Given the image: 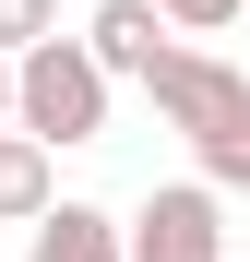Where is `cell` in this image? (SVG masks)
<instances>
[{
    "instance_id": "cell-8",
    "label": "cell",
    "mask_w": 250,
    "mask_h": 262,
    "mask_svg": "<svg viewBox=\"0 0 250 262\" xmlns=\"http://www.w3.org/2000/svg\"><path fill=\"white\" fill-rule=\"evenodd\" d=\"M250 12V0H155V24H179V36H226Z\"/></svg>"
},
{
    "instance_id": "cell-7",
    "label": "cell",
    "mask_w": 250,
    "mask_h": 262,
    "mask_svg": "<svg viewBox=\"0 0 250 262\" xmlns=\"http://www.w3.org/2000/svg\"><path fill=\"white\" fill-rule=\"evenodd\" d=\"M60 36V0H0V60H36Z\"/></svg>"
},
{
    "instance_id": "cell-5",
    "label": "cell",
    "mask_w": 250,
    "mask_h": 262,
    "mask_svg": "<svg viewBox=\"0 0 250 262\" xmlns=\"http://www.w3.org/2000/svg\"><path fill=\"white\" fill-rule=\"evenodd\" d=\"M48 214H60V155L0 131V227H48Z\"/></svg>"
},
{
    "instance_id": "cell-6",
    "label": "cell",
    "mask_w": 250,
    "mask_h": 262,
    "mask_svg": "<svg viewBox=\"0 0 250 262\" xmlns=\"http://www.w3.org/2000/svg\"><path fill=\"white\" fill-rule=\"evenodd\" d=\"M24 262H131V250H119V214H107V203H60Z\"/></svg>"
},
{
    "instance_id": "cell-2",
    "label": "cell",
    "mask_w": 250,
    "mask_h": 262,
    "mask_svg": "<svg viewBox=\"0 0 250 262\" xmlns=\"http://www.w3.org/2000/svg\"><path fill=\"white\" fill-rule=\"evenodd\" d=\"M12 131L24 143H107V72L83 36H48L36 60H12Z\"/></svg>"
},
{
    "instance_id": "cell-1",
    "label": "cell",
    "mask_w": 250,
    "mask_h": 262,
    "mask_svg": "<svg viewBox=\"0 0 250 262\" xmlns=\"http://www.w3.org/2000/svg\"><path fill=\"white\" fill-rule=\"evenodd\" d=\"M143 96H155V107H167V131L191 143L202 191H250V72L202 60V48H167V60L143 72Z\"/></svg>"
},
{
    "instance_id": "cell-4",
    "label": "cell",
    "mask_w": 250,
    "mask_h": 262,
    "mask_svg": "<svg viewBox=\"0 0 250 262\" xmlns=\"http://www.w3.org/2000/svg\"><path fill=\"white\" fill-rule=\"evenodd\" d=\"M83 48H96V72H107V83H119V72L143 83V72L167 60V24H155V0H96V24H83Z\"/></svg>"
},
{
    "instance_id": "cell-3",
    "label": "cell",
    "mask_w": 250,
    "mask_h": 262,
    "mask_svg": "<svg viewBox=\"0 0 250 262\" xmlns=\"http://www.w3.org/2000/svg\"><path fill=\"white\" fill-rule=\"evenodd\" d=\"M119 250L131 262H226V203L202 179H167V191H143V214H119Z\"/></svg>"
},
{
    "instance_id": "cell-9",
    "label": "cell",
    "mask_w": 250,
    "mask_h": 262,
    "mask_svg": "<svg viewBox=\"0 0 250 262\" xmlns=\"http://www.w3.org/2000/svg\"><path fill=\"white\" fill-rule=\"evenodd\" d=\"M0 131H12V60H0Z\"/></svg>"
}]
</instances>
